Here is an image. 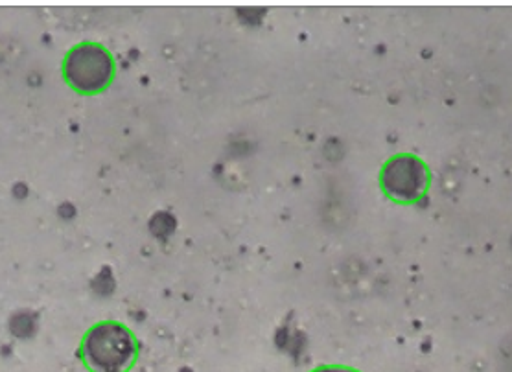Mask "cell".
Instances as JSON below:
<instances>
[{
    "label": "cell",
    "mask_w": 512,
    "mask_h": 372,
    "mask_svg": "<svg viewBox=\"0 0 512 372\" xmlns=\"http://www.w3.org/2000/svg\"><path fill=\"white\" fill-rule=\"evenodd\" d=\"M380 183L389 198L411 203L426 194L430 186V170L417 155L400 153L385 163Z\"/></svg>",
    "instance_id": "cell-3"
},
{
    "label": "cell",
    "mask_w": 512,
    "mask_h": 372,
    "mask_svg": "<svg viewBox=\"0 0 512 372\" xmlns=\"http://www.w3.org/2000/svg\"><path fill=\"white\" fill-rule=\"evenodd\" d=\"M312 372H358L354 371V369H349V367H341V365H326V367H319V369H315Z\"/></svg>",
    "instance_id": "cell-4"
},
{
    "label": "cell",
    "mask_w": 512,
    "mask_h": 372,
    "mask_svg": "<svg viewBox=\"0 0 512 372\" xmlns=\"http://www.w3.org/2000/svg\"><path fill=\"white\" fill-rule=\"evenodd\" d=\"M63 72L76 91L100 93L115 76V61L102 45L83 43L70 50Z\"/></svg>",
    "instance_id": "cell-2"
},
{
    "label": "cell",
    "mask_w": 512,
    "mask_h": 372,
    "mask_svg": "<svg viewBox=\"0 0 512 372\" xmlns=\"http://www.w3.org/2000/svg\"><path fill=\"white\" fill-rule=\"evenodd\" d=\"M83 358L94 372H126L137 358V339L126 326L104 321L83 339Z\"/></svg>",
    "instance_id": "cell-1"
}]
</instances>
